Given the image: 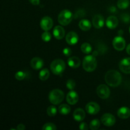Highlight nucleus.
I'll return each instance as SVG.
<instances>
[{
  "label": "nucleus",
  "instance_id": "3",
  "mask_svg": "<svg viewBox=\"0 0 130 130\" xmlns=\"http://www.w3.org/2000/svg\"><path fill=\"white\" fill-rule=\"evenodd\" d=\"M64 93L59 89H54L50 92L48 95L49 101L53 105L60 104L64 99Z\"/></svg>",
  "mask_w": 130,
  "mask_h": 130
},
{
  "label": "nucleus",
  "instance_id": "36",
  "mask_svg": "<svg viewBox=\"0 0 130 130\" xmlns=\"http://www.w3.org/2000/svg\"><path fill=\"white\" fill-rule=\"evenodd\" d=\"M29 2L33 5H39V3H40V0H29Z\"/></svg>",
  "mask_w": 130,
  "mask_h": 130
},
{
  "label": "nucleus",
  "instance_id": "18",
  "mask_svg": "<svg viewBox=\"0 0 130 130\" xmlns=\"http://www.w3.org/2000/svg\"><path fill=\"white\" fill-rule=\"evenodd\" d=\"M117 114L121 119H128L130 117V109L127 107H122L118 109Z\"/></svg>",
  "mask_w": 130,
  "mask_h": 130
},
{
  "label": "nucleus",
  "instance_id": "8",
  "mask_svg": "<svg viewBox=\"0 0 130 130\" xmlns=\"http://www.w3.org/2000/svg\"><path fill=\"white\" fill-rule=\"evenodd\" d=\"M112 45L114 49L118 51H123L126 47V41L121 36L115 37L112 41Z\"/></svg>",
  "mask_w": 130,
  "mask_h": 130
},
{
  "label": "nucleus",
  "instance_id": "25",
  "mask_svg": "<svg viewBox=\"0 0 130 130\" xmlns=\"http://www.w3.org/2000/svg\"><path fill=\"white\" fill-rule=\"evenodd\" d=\"M118 7L121 10H124L126 9L129 5V0H118L117 3Z\"/></svg>",
  "mask_w": 130,
  "mask_h": 130
},
{
  "label": "nucleus",
  "instance_id": "22",
  "mask_svg": "<svg viewBox=\"0 0 130 130\" xmlns=\"http://www.w3.org/2000/svg\"><path fill=\"white\" fill-rule=\"evenodd\" d=\"M58 110L60 114H62V115L66 116L70 113L71 107H70L69 105H67V104H62L59 106Z\"/></svg>",
  "mask_w": 130,
  "mask_h": 130
},
{
  "label": "nucleus",
  "instance_id": "27",
  "mask_svg": "<svg viewBox=\"0 0 130 130\" xmlns=\"http://www.w3.org/2000/svg\"><path fill=\"white\" fill-rule=\"evenodd\" d=\"M47 114L50 117H53L55 116H56L57 113V109L55 106L54 105H50L48 107L47 109Z\"/></svg>",
  "mask_w": 130,
  "mask_h": 130
},
{
  "label": "nucleus",
  "instance_id": "16",
  "mask_svg": "<svg viewBox=\"0 0 130 130\" xmlns=\"http://www.w3.org/2000/svg\"><path fill=\"white\" fill-rule=\"evenodd\" d=\"M118 24H119V20H118V18L114 15L109 16L107 19L106 22H105L107 27L110 29H114L118 27Z\"/></svg>",
  "mask_w": 130,
  "mask_h": 130
},
{
  "label": "nucleus",
  "instance_id": "15",
  "mask_svg": "<svg viewBox=\"0 0 130 130\" xmlns=\"http://www.w3.org/2000/svg\"><path fill=\"white\" fill-rule=\"evenodd\" d=\"M30 65L32 68L34 70H39L42 69L44 66L43 59L39 57H34L30 62Z\"/></svg>",
  "mask_w": 130,
  "mask_h": 130
},
{
  "label": "nucleus",
  "instance_id": "23",
  "mask_svg": "<svg viewBox=\"0 0 130 130\" xmlns=\"http://www.w3.org/2000/svg\"><path fill=\"white\" fill-rule=\"evenodd\" d=\"M50 77V71L48 69H43L39 72V78L41 81H46Z\"/></svg>",
  "mask_w": 130,
  "mask_h": 130
},
{
  "label": "nucleus",
  "instance_id": "14",
  "mask_svg": "<svg viewBox=\"0 0 130 130\" xmlns=\"http://www.w3.org/2000/svg\"><path fill=\"white\" fill-rule=\"evenodd\" d=\"M92 24L94 27L96 29H100L104 26L105 24L104 18L101 15H96L93 17L92 20Z\"/></svg>",
  "mask_w": 130,
  "mask_h": 130
},
{
  "label": "nucleus",
  "instance_id": "26",
  "mask_svg": "<svg viewBox=\"0 0 130 130\" xmlns=\"http://www.w3.org/2000/svg\"><path fill=\"white\" fill-rule=\"evenodd\" d=\"M100 126V121L98 119H95L91 121L90 123V129L91 130H96Z\"/></svg>",
  "mask_w": 130,
  "mask_h": 130
},
{
  "label": "nucleus",
  "instance_id": "2",
  "mask_svg": "<svg viewBox=\"0 0 130 130\" xmlns=\"http://www.w3.org/2000/svg\"><path fill=\"white\" fill-rule=\"evenodd\" d=\"M97 67V62L95 56L87 55L83 61V67L86 72H91L95 71Z\"/></svg>",
  "mask_w": 130,
  "mask_h": 130
},
{
  "label": "nucleus",
  "instance_id": "12",
  "mask_svg": "<svg viewBox=\"0 0 130 130\" xmlns=\"http://www.w3.org/2000/svg\"><path fill=\"white\" fill-rule=\"evenodd\" d=\"M67 103L70 105H75L79 100L78 94L74 90H71L66 96Z\"/></svg>",
  "mask_w": 130,
  "mask_h": 130
},
{
  "label": "nucleus",
  "instance_id": "39",
  "mask_svg": "<svg viewBox=\"0 0 130 130\" xmlns=\"http://www.w3.org/2000/svg\"><path fill=\"white\" fill-rule=\"evenodd\" d=\"M93 56H97L98 55V52H93Z\"/></svg>",
  "mask_w": 130,
  "mask_h": 130
},
{
  "label": "nucleus",
  "instance_id": "13",
  "mask_svg": "<svg viewBox=\"0 0 130 130\" xmlns=\"http://www.w3.org/2000/svg\"><path fill=\"white\" fill-rule=\"evenodd\" d=\"M79 40L78 35L74 31H71L66 35V41L70 45H75L77 44Z\"/></svg>",
  "mask_w": 130,
  "mask_h": 130
},
{
  "label": "nucleus",
  "instance_id": "34",
  "mask_svg": "<svg viewBox=\"0 0 130 130\" xmlns=\"http://www.w3.org/2000/svg\"><path fill=\"white\" fill-rule=\"evenodd\" d=\"M63 53L64 54L65 56L66 57H69L71 55L72 53V50H71V48H65L63 50Z\"/></svg>",
  "mask_w": 130,
  "mask_h": 130
},
{
  "label": "nucleus",
  "instance_id": "24",
  "mask_svg": "<svg viewBox=\"0 0 130 130\" xmlns=\"http://www.w3.org/2000/svg\"><path fill=\"white\" fill-rule=\"evenodd\" d=\"M81 50L85 54H89L92 51V46L88 43H84L81 46Z\"/></svg>",
  "mask_w": 130,
  "mask_h": 130
},
{
  "label": "nucleus",
  "instance_id": "5",
  "mask_svg": "<svg viewBox=\"0 0 130 130\" xmlns=\"http://www.w3.org/2000/svg\"><path fill=\"white\" fill-rule=\"evenodd\" d=\"M73 15L72 12L69 10H63L61 11L58 16V22L60 25L66 26L72 21Z\"/></svg>",
  "mask_w": 130,
  "mask_h": 130
},
{
  "label": "nucleus",
  "instance_id": "11",
  "mask_svg": "<svg viewBox=\"0 0 130 130\" xmlns=\"http://www.w3.org/2000/svg\"><path fill=\"white\" fill-rule=\"evenodd\" d=\"M119 67L121 71L125 74H130V58H124L120 61Z\"/></svg>",
  "mask_w": 130,
  "mask_h": 130
},
{
  "label": "nucleus",
  "instance_id": "1",
  "mask_svg": "<svg viewBox=\"0 0 130 130\" xmlns=\"http://www.w3.org/2000/svg\"><path fill=\"white\" fill-rule=\"evenodd\" d=\"M105 81L109 86L117 87L121 83L122 76L118 71L110 70L105 74Z\"/></svg>",
  "mask_w": 130,
  "mask_h": 130
},
{
  "label": "nucleus",
  "instance_id": "20",
  "mask_svg": "<svg viewBox=\"0 0 130 130\" xmlns=\"http://www.w3.org/2000/svg\"><path fill=\"white\" fill-rule=\"evenodd\" d=\"M67 63L71 68H78L81 65V60L77 57H71L67 60Z\"/></svg>",
  "mask_w": 130,
  "mask_h": 130
},
{
  "label": "nucleus",
  "instance_id": "7",
  "mask_svg": "<svg viewBox=\"0 0 130 130\" xmlns=\"http://www.w3.org/2000/svg\"><path fill=\"white\" fill-rule=\"evenodd\" d=\"M101 122L105 126H112L116 122V118L110 113H105L101 117Z\"/></svg>",
  "mask_w": 130,
  "mask_h": 130
},
{
  "label": "nucleus",
  "instance_id": "40",
  "mask_svg": "<svg viewBox=\"0 0 130 130\" xmlns=\"http://www.w3.org/2000/svg\"><path fill=\"white\" fill-rule=\"evenodd\" d=\"M129 32H130V27H129Z\"/></svg>",
  "mask_w": 130,
  "mask_h": 130
},
{
  "label": "nucleus",
  "instance_id": "21",
  "mask_svg": "<svg viewBox=\"0 0 130 130\" xmlns=\"http://www.w3.org/2000/svg\"><path fill=\"white\" fill-rule=\"evenodd\" d=\"M79 27L80 29L84 31H88L91 29V24L90 20L87 19H82L79 23Z\"/></svg>",
  "mask_w": 130,
  "mask_h": 130
},
{
  "label": "nucleus",
  "instance_id": "28",
  "mask_svg": "<svg viewBox=\"0 0 130 130\" xmlns=\"http://www.w3.org/2000/svg\"><path fill=\"white\" fill-rule=\"evenodd\" d=\"M26 77V72L24 71H18L15 75V77L18 81H22Z\"/></svg>",
  "mask_w": 130,
  "mask_h": 130
},
{
  "label": "nucleus",
  "instance_id": "17",
  "mask_svg": "<svg viewBox=\"0 0 130 130\" xmlns=\"http://www.w3.org/2000/svg\"><path fill=\"white\" fill-rule=\"evenodd\" d=\"M85 116H86L85 111L81 108H77L73 112V118L76 121H82L85 119Z\"/></svg>",
  "mask_w": 130,
  "mask_h": 130
},
{
  "label": "nucleus",
  "instance_id": "10",
  "mask_svg": "<svg viewBox=\"0 0 130 130\" xmlns=\"http://www.w3.org/2000/svg\"><path fill=\"white\" fill-rule=\"evenodd\" d=\"M86 112L88 113L89 114L91 115H95V114H98L100 111V105L96 102H89L88 104H86V107H85Z\"/></svg>",
  "mask_w": 130,
  "mask_h": 130
},
{
  "label": "nucleus",
  "instance_id": "4",
  "mask_svg": "<svg viewBox=\"0 0 130 130\" xmlns=\"http://www.w3.org/2000/svg\"><path fill=\"white\" fill-rule=\"evenodd\" d=\"M50 69L55 75H60L66 69V63L61 59H55L51 63Z\"/></svg>",
  "mask_w": 130,
  "mask_h": 130
},
{
  "label": "nucleus",
  "instance_id": "33",
  "mask_svg": "<svg viewBox=\"0 0 130 130\" xmlns=\"http://www.w3.org/2000/svg\"><path fill=\"white\" fill-rule=\"evenodd\" d=\"M121 20H123L124 22L125 23H128L130 22V17L128 14L127 13H124L121 16Z\"/></svg>",
  "mask_w": 130,
  "mask_h": 130
},
{
  "label": "nucleus",
  "instance_id": "31",
  "mask_svg": "<svg viewBox=\"0 0 130 130\" xmlns=\"http://www.w3.org/2000/svg\"><path fill=\"white\" fill-rule=\"evenodd\" d=\"M66 86L70 90H73L76 87V83L73 79H68L66 82Z\"/></svg>",
  "mask_w": 130,
  "mask_h": 130
},
{
  "label": "nucleus",
  "instance_id": "37",
  "mask_svg": "<svg viewBox=\"0 0 130 130\" xmlns=\"http://www.w3.org/2000/svg\"><path fill=\"white\" fill-rule=\"evenodd\" d=\"M25 129V126L23 124H19L17 127V129L19 130H24Z\"/></svg>",
  "mask_w": 130,
  "mask_h": 130
},
{
  "label": "nucleus",
  "instance_id": "35",
  "mask_svg": "<svg viewBox=\"0 0 130 130\" xmlns=\"http://www.w3.org/2000/svg\"><path fill=\"white\" fill-rule=\"evenodd\" d=\"M79 128L81 130H88V124L86 123L83 122V123H81L79 124Z\"/></svg>",
  "mask_w": 130,
  "mask_h": 130
},
{
  "label": "nucleus",
  "instance_id": "19",
  "mask_svg": "<svg viewBox=\"0 0 130 130\" xmlns=\"http://www.w3.org/2000/svg\"><path fill=\"white\" fill-rule=\"evenodd\" d=\"M53 34L56 39L60 40L63 39V37L65 36V30L60 25H57L53 29Z\"/></svg>",
  "mask_w": 130,
  "mask_h": 130
},
{
  "label": "nucleus",
  "instance_id": "30",
  "mask_svg": "<svg viewBox=\"0 0 130 130\" xmlns=\"http://www.w3.org/2000/svg\"><path fill=\"white\" fill-rule=\"evenodd\" d=\"M41 39L43 41L48 42L52 39V35L48 31H44L41 35Z\"/></svg>",
  "mask_w": 130,
  "mask_h": 130
},
{
  "label": "nucleus",
  "instance_id": "32",
  "mask_svg": "<svg viewBox=\"0 0 130 130\" xmlns=\"http://www.w3.org/2000/svg\"><path fill=\"white\" fill-rule=\"evenodd\" d=\"M85 12L83 10H78L77 11H76V13L74 14L73 17L76 19H77L81 17H83L85 16Z\"/></svg>",
  "mask_w": 130,
  "mask_h": 130
},
{
  "label": "nucleus",
  "instance_id": "9",
  "mask_svg": "<svg viewBox=\"0 0 130 130\" xmlns=\"http://www.w3.org/2000/svg\"><path fill=\"white\" fill-rule=\"evenodd\" d=\"M53 25V21L50 17H44L40 21V26L44 31H48L52 28Z\"/></svg>",
  "mask_w": 130,
  "mask_h": 130
},
{
  "label": "nucleus",
  "instance_id": "29",
  "mask_svg": "<svg viewBox=\"0 0 130 130\" xmlns=\"http://www.w3.org/2000/svg\"><path fill=\"white\" fill-rule=\"evenodd\" d=\"M42 129L43 130H56L57 126L55 124L52 123H47L43 125Z\"/></svg>",
  "mask_w": 130,
  "mask_h": 130
},
{
  "label": "nucleus",
  "instance_id": "38",
  "mask_svg": "<svg viewBox=\"0 0 130 130\" xmlns=\"http://www.w3.org/2000/svg\"><path fill=\"white\" fill-rule=\"evenodd\" d=\"M126 52H127V53H128V55H130V43L129 44H128V46H127Z\"/></svg>",
  "mask_w": 130,
  "mask_h": 130
},
{
  "label": "nucleus",
  "instance_id": "6",
  "mask_svg": "<svg viewBox=\"0 0 130 130\" xmlns=\"http://www.w3.org/2000/svg\"><path fill=\"white\" fill-rule=\"evenodd\" d=\"M96 94L100 99H107L110 96V89L106 85H100L96 88Z\"/></svg>",
  "mask_w": 130,
  "mask_h": 130
}]
</instances>
